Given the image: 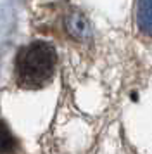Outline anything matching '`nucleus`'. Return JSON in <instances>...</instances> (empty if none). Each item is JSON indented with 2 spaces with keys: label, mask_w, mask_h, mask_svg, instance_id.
<instances>
[{
  "label": "nucleus",
  "mask_w": 152,
  "mask_h": 154,
  "mask_svg": "<svg viewBox=\"0 0 152 154\" xmlns=\"http://www.w3.org/2000/svg\"><path fill=\"white\" fill-rule=\"evenodd\" d=\"M57 52L47 42H33L23 47L16 57V76L21 87L41 88L54 76Z\"/></svg>",
  "instance_id": "nucleus-1"
},
{
  "label": "nucleus",
  "mask_w": 152,
  "mask_h": 154,
  "mask_svg": "<svg viewBox=\"0 0 152 154\" xmlns=\"http://www.w3.org/2000/svg\"><path fill=\"white\" fill-rule=\"evenodd\" d=\"M64 26L69 35L76 40H87L92 35V26L81 12H69L64 19Z\"/></svg>",
  "instance_id": "nucleus-2"
},
{
  "label": "nucleus",
  "mask_w": 152,
  "mask_h": 154,
  "mask_svg": "<svg viewBox=\"0 0 152 154\" xmlns=\"http://www.w3.org/2000/svg\"><path fill=\"white\" fill-rule=\"evenodd\" d=\"M137 24L147 36H152V0H137Z\"/></svg>",
  "instance_id": "nucleus-3"
},
{
  "label": "nucleus",
  "mask_w": 152,
  "mask_h": 154,
  "mask_svg": "<svg viewBox=\"0 0 152 154\" xmlns=\"http://www.w3.org/2000/svg\"><path fill=\"white\" fill-rule=\"evenodd\" d=\"M16 146H17V142H16V139H14V135L11 133L9 126L0 119V154L14 152Z\"/></svg>",
  "instance_id": "nucleus-4"
}]
</instances>
